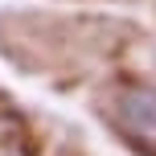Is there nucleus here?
<instances>
[{
	"mask_svg": "<svg viewBox=\"0 0 156 156\" xmlns=\"http://www.w3.org/2000/svg\"><path fill=\"white\" fill-rule=\"evenodd\" d=\"M115 119L132 140L156 148V90H123L115 99Z\"/></svg>",
	"mask_w": 156,
	"mask_h": 156,
	"instance_id": "nucleus-1",
	"label": "nucleus"
},
{
	"mask_svg": "<svg viewBox=\"0 0 156 156\" xmlns=\"http://www.w3.org/2000/svg\"><path fill=\"white\" fill-rule=\"evenodd\" d=\"M0 156H21V152H16V148H0Z\"/></svg>",
	"mask_w": 156,
	"mask_h": 156,
	"instance_id": "nucleus-2",
	"label": "nucleus"
}]
</instances>
